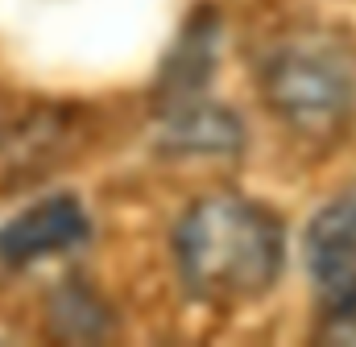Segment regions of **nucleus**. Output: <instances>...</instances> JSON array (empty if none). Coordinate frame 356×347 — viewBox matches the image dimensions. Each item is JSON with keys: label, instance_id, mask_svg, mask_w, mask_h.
I'll use <instances>...</instances> for the list:
<instances>
[{"label": "nucleus", "instance_id": "obj_5", "mask_svg": "<svg viewBox=\"0 0 356 347\" xmlns=\"http://www.w3.org/2000/svg\"><path fill=\"white\" fill-rule=\"evenodd\" d=\"M166 141L178 153H228L241 145V124L216 103L182 99L166 108Z\"/></svg>", "mask_w": 356, "mask_h": 347}, {"label": "nucleus", "instance_id": "obj_3", "mask_svg": "<svg viewBox=\"0 0 356 347\" xmlns=\"http://www.w3.org/2000/svg\"><path fill=\"white\" fill-rule=\"evenodd\" d=\"M307 269L332 319H356V186L336 194L307 223Z\"/></svg>", "mask_w": 356, "mask_h": 347}, {"label": "nucleus", "instance_id": "obj_2", "mask_svg": "<svg viewBox=\"0 0 356 347\" xmlns=\"http://www.w3.org/2000/svg\"><path fill=\"white\" fill-rule=\"evenodd\" d=\"M261 91L302 137H332L356 112V54L336 37H290L269 54Z\"/></svg>", "mask_w": 356, "mask_h": 347}, {"label": "nucleus", "instance_id": "obj_1", "mask_svg": "<svg viewBox=\"0 0 356 347\" xmlns=\"http://www.w3.org/2000/svg\"><path fill=\"white\" fill-rule=\"evenodd\" d=\"M182 285L211 306H245L282 277L286 240L277 215L245 194L199 198L175 232Z\"/></svg>", "mask_w": 356, "mask_h": 347}, {"label": "nucleus", "instance_id": "obj_4", "mask_svg": "<svg viewBox=\"0 0 356 347\" xmlns=\"http://www.w3.org/2000/svg\"><path fill=\"white\" fill-rule=\"evenodd\" d=\"M91 223L75 194H50L29 203L21 215H13L0 228V260L8 269H25L42 257L71 253L88 240Z\"/></svg>", "mask_w": 356, "mask_h": 347}]
</instances>
